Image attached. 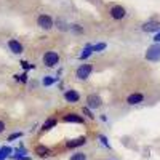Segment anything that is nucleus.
<instances>
[{"label":"nucleus","instance_id":"obj_1","mask_svg":"<svg viewBox=\"0 0 160 160\" xmlns=\"http://www.w3.org/2000/svg\"><path fill=\"white\" fill-rule=\"evenodd\" d=\"M58 61H59V56H58L56 51H47L43 55V64L47 68H55L58 64Z\"/></svg>","mask_w":160,"mask_h":160},{"label":"nucleus","instance_id":"obj_2","mask_svg":"<svg viewBox=\"0 0 160 160\" xmlns=\"http://www.w3.org/2000/svg\"><path fill=\"white\" fill-rule=\"evenodd\" d=\"M91 71H93V66H91V64H82V66H78L75 75H77V78H80V80H85V78L90 77Z\"/></svg>","mask_w":160,"mask_h":160},{"label":"nucleus","instance_id":"obj_3","mask_svg":"<svg viewBox=\"0 0 160 160\" xmlns=\"http://www.w3.org/2000/svg\"><path fill=\"white\" fill-rule=\"evenodd\" d=\"M146 58L149 61H160V43H155L152 47L148 48V53H146Z\"/></svg>","mask_w":160,"mask_h":160},{"label":"nucleus","instance_id":"obj_4","mask_svg":"<svg viewBox=\"0 0 160 160\" xmlns=\"http://www.w3.org/2000/svg\"><path fill=\"white\" fill-rule=\"evenodd\" d=\"M37 24H38L42 29L50 31V29L53 28V19H51V16H48V15H40V16L37 18Z\"/></svg>","mask_w":160,"mask_h":160},{"label":"nucleus","instance_id":"obj_5","mask_svg":"<svg viewBox=\"0 0 160 160\" xmlns=\"http://www.w3.org/2000/svg\"><path fill=\"white\" fill-rule=\"evenodd\" d=\"M101 102H102V99L98 95H88V98H87L88 109H98L99 106H101Z\"/></svg>","mask_w":160,"mask_h":160},{"label":"nucleus","instance_id":"obj_6","mask_svg":"<svg viewBox=\"0 0 160 160\" xmlns=\"http://www.w3.org/2000/svg\"><path fill=\"white\" fill-rule=\"evenodd\" d=\"M125 15H127V11H125L123 7L115 5V7L111 8V16H112L114 19H122V18H125Z\"/></svg>","mask_w":160,"mask_h":160},{"label":"nucleus","instance_id":"obj_7","mask_svg":"<svg viewBox=\"0 0 160 160\" xmlns=\"http://www.w3.org/2000/svg\"><path fill=\"white\" fill-rule=\"evenodd\" d=\"M62 120L66 123H83V117L78 114H68L62 117Z\"/></svg>","mask_w":160,"mask_h":160},{"label":"nucleus","instance_id":"obj_8","mask_svg":"<svg viewBox=\"0 0 160 160\" xmlns=\"http://www.w3.org/2000/svg\"><path fill=\"white\" fill-rule=\"evenodd\" d=\"M64 98H66V101H69V102H78L80 95H78L75 90H68V91L64 93Z\"/></svg>","mask_w":160,"mask_h":160},{"label":"nucleus","instance_id":"obj_9","mask_svg":"<svg viewBox=\"0 0 160 160\" xmlns=\"http://www.w3.org/2000/svg\"><path fill=\"white\" fill-rule=\"evenodd\" d=\"M158 29H160V22H157V21H149L142 26V31H146V32H155Z\"/></svg>","mask_w":160,"mask_h":160},{"label":"nucleus","instance_id":"obj_10","mask_svg":"<svg viewBox=\"0 0 160 160\" xmlns=\"http://www.w3.org/2000/svg\"><path fill=\"white\" fill-rule=\"evenodd\" d=\"M142 99H144V96L141 93H133V95H130L127 98V102L128 104H139V102H142Z\"/></svg>","mask_w":160,"mask_h":160},{"label":"nucleus","instance_id":"obj_11","mask_svg":"<svg viewBox=\"0 0 160 160\" xmlns=\"http://www.w3.org/2000/svg\"><path fill=\"white\" fill-rule=\"evenodd\" d=\"M8 47L13 53H16V55H19V53H22V45L18 42V40H10L8 42Z\"/></svg>","mask_w":160,"mask_h":160},{"label":"nucleus","instance_id":"obj_12","mask_svg":"<svg viewBox=\"0 0 160 160\" xmlns=\"http://www.w3.org/2000/svg\"><path fill=\"white\" fill-rule=\"evenodd\" d=\"M85 136H80V138H77V139H72V141H69L68 144H66V148H69V149H72V148H77V146H83L85 144Z\"/></svg>","mask_w":160,"mask_h":160},{"label":"nucleus","instance_id":"obj_13","mask_svg":"<svg viewBox=\"0 0 160 160\" xmlns=\"http://www.w3.org/2000/svg\"><path fill=\"white\" fill-rule=\"evenodd\" d=\"M56 125V118H53V117H50L48 120H47V122L43 123V130L47 131V130H51L53 127H55Z\"/></svg>","mask_w":160,"mask_h":160},{"label":"nucleus","instance_id":"obj_14","mask_svg":"<svg viewBox=\"0 0 160 160\" xmlns=\"http://www.w3.org/2000/svg\"><path fill=\"white\" fill-rule=\"evenodd\" d=\"M93 53V48H91V45H87L85 47V50H83V53L80 55V59H85V58H88L90 55Z\"/></svg>","mask_w":160,"mask_h":160},{"label":"nucleus","instance_id":"obj_15","mask_svg":"<svg viewBox=\"0 0 160 160\" xmlns=\"http://www.w3.org/2000/svg\"><path fill=\"white\" fill-rule=\"evenodd\" d=\"M69 160H87V155L83 152H75V154H72V157Z\"/></svg>","mask_w":160,"mask_h":160},{"label":"nucleus","instance_id":"obj_16","mask_svg":"<svg viewBox=\"0 0 160 160\" xmlns=\"http://www.w3.org/2000/svg\"><path fill=\"white\" fill-rule=\"evenodd\" d=\"M35 152H37L38 155H42V157L48 155V149H47V148H43V146H38V148L35 149Z\"/></svg>","mask_w":160,"mask_h":160},{"label":"nucleus","instance_id":"obj_17","mask_svg":"<svg viewBox=\"0 0 160 160\" xmlns=\"http://www.w3.org/2000/svg\"><path fill=\"white\" fill-rule=\"evenodd\" d=\"M51 83H55V78H53V77H45V78H43V85H45V87H48V85H51Z\"/></svg>","mask_w":160,"mask_h":160},{"label":"nucleus","instance_id":"obj_18","mask_svg":"<svg viewBox=\"0 0 160 160\" xmlns=\"http://www.w3.org/2000/svg\"><path fill=\"white\" fill-rule=\"evenodd\" d=\"M91 48H93V51H101V50H104V48H106V43H98V45L91 47Z\"/></svg>","mask_w":160,"mask_h":160},{"label":"nucleus","instance_id":"obj_19","mask_svg":"<svg viewBox=\"0 0 160 160\" xmlns=\"http://www.w3.org/2000/svg\"><path fill=\"white\" fill-rule=\"evenodd\" d=\"M83 114H85L87 117H90V118H93V117H95V115H93V114L90 112V109H88V108H83Z\"/></svg>","mask_w":160,"mask_h":160},{"label":"nucleus","instance_id":"obj_20","mask_svg":"<svg viewBox=\"0 0 160 160\" xmlns=\"http://www.w3.org/2000/svg\"><path fill=\"white\" fill-rule=\"evenodd\" d=\"M99 141H101L104 146H109V142H108V138H106V136H102V135L99 136Z\"/></svg>","mask_w":160,"mask_h":160},{"label":"nucleus","instance_id":"obj_21","mask_svg":"<svg viewBox=\"0 0 160 160\" xmlns=\"http://www.w3.org/2000/svg\"><path fill=\"white\" fill-rule=\"evenodd\" d=\"M72 29H74L75 32H83V29H82V28H80V26H78V24H74V28H72Z\"/></svg>","mask_w":160,"mask_h":160},{"label":"nucleus","instance_id":"obj_22","mask_svg":"<svg viewBox=\"0 0 160 160\" xmlns=\"http://www.w3.org/2000/svg\"><path fill=\"white\" fill-rule=\"evenodd\" d=\"M19 136H21V133H15V135H11V136L8 138V141H13L15 138H19Z\"/></svg>","mask_w":160,"mask_h":160},{"label":"nucleus","instance_id":"obj_23","mask_svg":"<svg viewBox=\"0 0 160 160\" xmlns=\"http://www.w3.org/2000/svg\"><path fill=\"white\" fill-rule=\"evenodd\" d=\"M3 130H5V123L2 122V120H0V133H2Z\"/></svg>","mask_w":160,"mask_h":160},{"label":"nucleus","instance_id":"obj_24","mask_svg":"<svg viewBox=\"0 0 160 160\" xmlns=\"http://www.w3.org/2000/svg\"><path fill=\"white\" fill-rule=\"evenodd\" d=\"M154 40H155V42H160V34H157V35H155V38H154Z\"/></svg>","mask_w":160,"mask_h":160}]
</instances>
